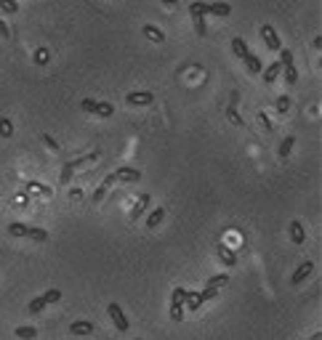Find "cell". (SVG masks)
<instances>
[{"mask_svg":"<svg viewBox=\"0 0 322 340\" xmlns=\"http://www.w3.org/2000/svg\"><path fill=\"white\" fill-rule=\"evenodd\" d=\"M189 13H192V19L195 16H229L232 13V5L229 3H200V0H195V3L189 5Z\"/></svg>","mask_w":322,"mask_h":340,"instance_id":"1","label":"cell"},{"mask_svg":"<svg viewBox=\"0 0 322 340\" xmlns=\"http://www.w3.org/2000/svg\"><path fill=\"white\" fill-rule=\"evenodd\" d=\"M8 234H13V237H27V239H35V242H45V239H48V231H45V229L27 226V223H19V221L8 223Z\"/></svg>","mask_w":322,"mask_h":340,"instance_id":"2","label":"cell"},{"mask_svg":"<svg viewBox=\"0 0 322 340\" xmlns=\"http://www.w3.org/2000/svg\"><path fill=\"white\" fill-rule=\"evenodd\" d=\"M280 64H282V72H285L288 85H296L298 83V69L293 64V53H290L288 48H280Z\"/></svg>","mask_w":322,"mask_h":340,"instance_id":"3","label":"cell"},{"mask_svg":"<svg viewBox=\"0 0 322 340\" xmlns=\"http://www.w3.org/2000/svg\"><path fill=\"white\" fill-rule=\"evenodd\" d=\"M171 319L173 322L184 319V287H176L171 295Z\"/></svg>","mask_w":322,"mask_h":340,"instance_id":"4","label":"cell"},{"mask_svg":"<svg viewBox=\"0 0 322 340\" xmlns=\"http://www.w3.org/2000/svg\"><path fill=\"white\" fill-rule=\"evenodd\" d=\"M261 37H264V45H266L269 51H280V48H282V40H280L277 29H274L272 24H264V27H261Z\"/></svg>","mask_w":322,"mask_h":340,"instance_id":"5","label":"cell"},{"mask_svg":"<svg viewBox=\"0 0 322 340\" xmlns=\"http://www.w3.org/2000/svg\"><path fill=\"white\" fill-rule=\"evenodd\" d=\"M152 101H155V96H152L149 90H131V93L125 96L128 106H149Z\"/></svg>","mask_w":322,"mask_h":340,"instance_id":"6","label":"cell"},{"mask_svg":"<svg viewBox=\"0 0 322 340\" xmlns=\"http://www.w3.org/2000/svg\"><path fill=\"white\" fill-rule=\"evenodd\" d=\"M112 175H114V181H122V183H139L141 181V173L136 168H117Z\"/></svg>","mask_w":322,"mask_h":340,"instance_id":"7","label":"cell"},{"mask_svg":"<svg viewBox=\"0 0 322 340\" xmlns=\"http://www.w3.org/2000/svg\"><path fill=\"white\" fill-rule=\"evenodd\" d=\"M107 311H109V319L114 322V327H117L120 332H128V319H125V314H122V308L117 303H109Z\"/></svg>","mask_w":322,"mask_h":340,"instance_id":"8","label":"cell"},{"mask_svg":"<svg viewBox=\"0 0 322 340\" xmlns=\"http://www.w3.org/2000/svg\"><path fill=\"white\" fill-rule=\"evenodd\" d=\"M312 271H314V263H312V260H304V263L293 271V276H290V284H293V287H298V284H301Z\"/></svg>","mask_w":322,"mask_h":340,"instance_id":"9","label":"cell"},{"mask_svg":"<svg viewBox=\"0 0 322 340\" xmlns=\"http://www.w3.org/2000/svg\"><path fill=\"white\" fill-rule=\"evenodd\" d=\"M184 306H187V311H197V308L203 306V298L197 290H184Z\"/></svg>","mask_w":322,"mask_h":340,"instance_id":"10","label":"cell"},{"mask_svg":"<svg viewBox=\"0 0 322 340\" xmlns=\"http://www.w3.org/2000/svg\"><path fill=\"white\" fill-rule=\"evenodd\" d=\"M280 72H282V64H280V61H272V64L261 72V75H264V83H266V85H272V83L280 77Z\"/></svg>","mask_w":322,"mask_h":340,"instance_id":"11","label":"cell"},{"mask_svg":"<svg viewBox=\"0 0 322 340\" xmlns=\"http://www.w3.org/2000/svg\"><path fill=\"white\" fill-rule=\"evenodd\" d=\"M242 61H245V67H248L250 75H261V72H264V64H261V59H258L256 53H248Z\"/></svg>","mask_w":322,"mask_h":340,"instance_id":"12","label":"cell"},{"mask_svg":"<svg viewBox=\"0 0 322 340\" xmlns=\"http://www.w3.org/2000/svg\"><path fill=\"white\" fill-rule=\"evenodd\" d=\"M149 202H152V197H149V194H141V197H139V202H136V205H133V210H131V218H133V221H136V218H141V215L147 213Z\"/></svg>","mask_w":322,"mask_h":340,"instance_id":"13","label":"cell"},{"mask_svg":"<svg viewBox=\"0 0 322 340\" xmlns=\"http://www.w3.org/2000/svg\"><path fill=\"white\" fill-rule=\"evenodd\" d=\"M290 239H293L296 245H304L306 231H304V223H301V221H293V223H290Z\"/></svg>","mask_w":322,"mask_h":340,"instance_id":"14","label":"cell"},{"mask_svg":"<svg viewBox=\"0 0 322 340\" xmlns=\"http://www.w3.org/2000/svg\"><path fill=\"white\" fill-rule=\"evenodd\" d=\"M70 332H72V335H91V332H94V324L86 322V319L72 322V324H70Z\"/></svg>","mask_w":322,"mask_h":340,"instance_id":"15","label":"cell"},{"mask_svg":"<svg viewBox=\"0 0 322 340\" xmlns=\"http://www.w3.org/2000/svg\"><path fill=\"white\" fill-rule=\"evenodd\" d=\"M216 250H218V258H221V263H224V266H234L237 263V255L229 250L226 245H218Z\"/></svg>","mask_w":322,"mask_h":340,"instance_id":"16","label":"cell"},{"mask_svg":"<svg viewBox=\"0 0 322 340\" xmlns=\"http://www.w3.org/2000/svg\"><path fill=\"white\" fill-rule=\"evenodd\" d=\"M165 221V207H155L149 215H147V226L149 229H155V226H160V223Z\"/></svg>","mask_w":322,"mask_h":340,"instance_id":"17","label":"cell"},{"mask_svg":"<svg viewBox=\"0 0 322 340\" xmlns=\"http://www.w3.org/2000/svg\"><path fill=\"white\" fill-rule=\"evenodd\" d=\"M293 146H296V136H285V138H282V144L277 146V154H280L282 160H285L288 154L293 152Z\"/></svg>","mask_w":322,"mask_h":340,"instance_id":"18","label":"cell"},{"mask_svg":"<svg viewBox=\"0 0 322 340\" xmlns=\"http://www.w3.org/2000/svg\"><path fill=\"white\" fill-rule=\"evenodd\" d=\"M232 51H234V56H237V59H245V56L250 53L248 43H245L242 37H234V40H232Z\"/></svg>","mask_w":322,"mask_h":340,"instance_id":"19","label":"cell"},{"mask_svg":"<svg viewBox=\"0 0 322 340\" xmlns=\"http://www.w3.org/2000/svg\"><path fill=\"white\" fill-rule=\"evenodd\" d=\"M144 35H147V37H149L152 43H163V40H165L163 29H157L155 24H144Z\"/></svg>","mask_w":322,"mask_h":340,"instance_id":"20","label":"cell"},{"mask_svg":"<svg viewBox=\"0 0 322 340\" xmlns=\"http://www.w3.org/2000/svg\"><path fill=\"white\" fill-rule=\"evenodd\" d=\"M112 183H114V175H107V178L102 181V186H99V189L94 191V202H102V199H104V194H107V189H109Z\"/></svg>","mask_w":322,"mask_h":340,"instance_id":"21","label":"cell"},{"mask_svg":"<svg viewBox=\"0 0 322 340\" xmlns=\"http://www.w3.org/2000/svg\"><path fill=\"white\" fill-rule=\"evenodd\" d=\"M94 114H99V117H112V114H114V106H112L109 101H96Z\"/></svg>","mask_w":322,"mask_h":340,"instance_id":"22","label":"cell"},{"mask_svg":"<svg viewBox=\"0 0 322 340\" xmlns=\"http://www.w3.org/2000/svg\"><path fill=\"white\" fill-rule=\"evenodd\" d=\"M226 282H229L226 274H216V276H211V279H208V290H216V292H218Z\"/></svg>","mask_w":322,"mask_h":340,"instance_id":"23","label":"cell"},{"mask_svg":"<svg viewBox=\"0 0 322 340\" xmlns=\"http://www.w3.org/2000/svg\"><path fill=\"white\" fill-rule=\"evenodd\" d=\"M43 308H45V300H43V295H40V298H35V300H29V306H27V311H29V314H40V311H43Z\"/></svg>","mask_w":322,"mask_h":340,"instance_id":"24","label":"cell"},{"mask_svg":"<svg viewBox=\"0 0 322 340\" xmlns=\"http://www.w3.org/2000/svg\"><path fill=\"white\" fill-rule=\"evenodd\" d=\"M43 300H45V306L59 303V300H61V290H48V292H43Z\"/></svg>","mask_w":322,"mask_h":340,"instance_id":"25","label":"cell"},{"mask_svg":"<svg viewBox=\"0 0 322 340\" xmlns=\"http://www.w3.org/2000/svg\"><path fill=\"white\" fill-rule=\"evenodd\" d=\"M237 98H240V96H232V106H229V120H232L234 122V125H242V120H240V114H237V109H234V106H237Z\"/></svg>","mask_w":322,"mask_h":340,"instance_id":"26","label":"cell"},{"mask_svg":"<svg viewBox=\"0 0 322 340\" xmlns=\"http://www.w3.org/2000/svg\"><path fill=\"white\" fill-rule=\"evenodd\" d=\"M16 335H19L21 340H32V338L37 335V330H35V327H16Z\"/></svg>","mask_w":322,"mask_h":340,"instance_id":"27","label":"cell"},{"mask_svg":"<svg viewBox=\"0 0 322 340\" xmlns=\"http://www.w3.org/2000/svg\"><path fill=\"white\" fill-rule=\"evenodd\" d=\"M0 8H3L5 13H16L19 11V3H16V0H0Z\"/></svg>","mask_w":322,"mask_h":340,"instance_id":"28","label":"cell"},{"mask_svg":"<svg viewBox=\"0 0 322 340\" xmlns=\"http://www.w3.org/2000/svg\"><path fill=\"white\" fill-rule=\"evenodd\" d=\"M288 109H290V98H288V96H280V98H277V112L285 114Z\"/></svg>","mask_w":322,"mask_h":340,"instance_id":"29","label":"cell"},{"mask_svg":"<svg viewBox=\"0 0 322 340\" xmlns=\"http://www.w3.org/2000/svg\"><path fill=\"white\" fill-rule=\"evenodd\" d=\"M80 106H83V112L94 114V109H96V101H94V98H83V101H80Z\"/></svg>","mask_w":322,"mask_h":340,"instance_id":"30","label":"cell"},{"mask_svg":"<svg viewBox=\"0 0 322 340\" xmlns=\"http://www.w3.org/2000/svg\"><path fill=\"white\" fill-rule=\"evenodd\" d=\"M195 29H197V35H205V32H208V27H205V19H200V16H195Z\"/></svg>","mask_w":322,"mask_h":340,"instance_id":"31","label":"cell"},{"mask_svg":"<svg viewBox=\"0 0 322 340\" xmlns=\"http://www.w3.org/2000/svg\"><path fill=\"white\" fill-rule=\"evenodd\" d=\"M0 133H3L5 138H8V136L13 133V128H11V122H8V120H0Z\"/></svg>","mask_w":322,"mask_h":340,"instance_id":"32","label":"cell"},{"mask_svg":"<svg viewBox=\"0 0 322 340\" xmlns=\"http://www.w3.org/2000/svg\"><path fill=\"white\" fill-rule=\"evenodd\" d=\"M218 295V292L216 290H208V287H205L203 292H200V298H203V303H205V300H213V298H216Z\"/></svg>","mask_w":322,"mask_h":340,"instance_id":"33","label":"cell"},{"mask_svg":"<svg viewBox=\"0 0 322 340\" xmlns=\"http://www.w3.org/2000/svg\"><path fill=\"white\" fill-rule=\"evenodd\" d=\"M35 61H37V64H45V61H48V51H43V48H40V51L35 53Z\"/></svg>","mask_w":322,"mask_h":340,"instance_id":"34","label":"cell"},{"mask_svg":"<svg viewBox=\"0 0 322 340\" xmlns=\"http://www.w3.org/2000/svg\"><path fill=\"white\" fill-rule=\"evenodd\" d=\"M43 141H45V144H48V146H51V149H59V146H56V141H53V138H51V136H43Z\"/></svg>","mask_w":322,"mask_h":340,"instance_id":"35","label":"cell"},{"mask_svg":"<svg viewBox=\"0 0 322 340\" xmlns=\"http://www.w3.org/2000/svg\"><path fill=\"white\" fill-rule=\"evenodd\" d=\"M314 48H317V51L322 48V35H317V37H314Z\"/></svg>","mask_w":322,"mask_h":340,"instance_id":"36","label":"cell"},{"mask_svg":"<svg viewBox=\"0 0 322 340\" xmlns=\"http://www.w3.org/2000/svg\"><path fill=\"white\" fill-rule=\"evenodd\" d=\"M163 3H165V5H176V0H163Z\"/></svg>","mask_w":322,"mask_h":340,"instance_id":"37","label":"cell"},{"mask_svg":"<svg viewBox=\"0 0 322 340\" xmlns=\"http://www.w3.org/2000/svg\"><path fill=\"white\" fill-rule=\"evenodd\" d=\"M312 340H322V335H320V332H317V335H314V338H312Z\"/></svg>","mask_w":322,"mask_h":340,"instance_id":"38","label":"cell"}]
</instances>
